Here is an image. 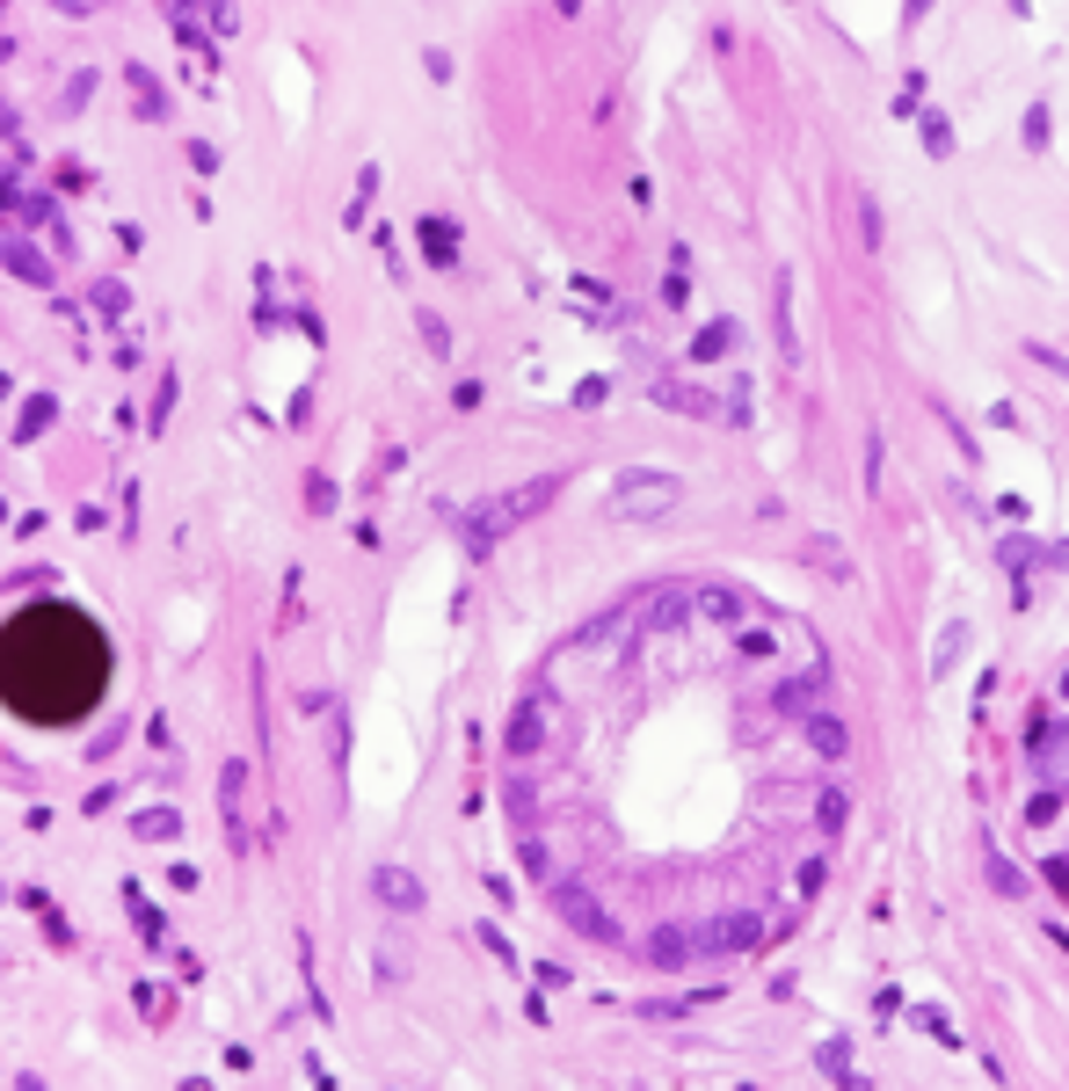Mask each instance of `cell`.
Here are the masks:
<instances>
[{
	"mask_svg": "<svg viewBox=\"0 0 1069 1091\" xmlns=\"http://www.w3.org/2000/svg\"><path fill=\"white\" fill-rule=\"evenodd\" d=\"M1033 772H1041L1047 794L1069 786V721H1041L1033 727Z\"/></svg>",
	"mask_w": 1069,
	"mask_h": 1091,
	"instance_id": "obj_2",
	"label": "cell"
},
{
	"mask_svg": "<svg viewBox=\"0 0 1069 1091\" xmlns=\"http://www.w3.org/2000/svg\"><path fill=\"white\" fill-rule=\"evenodd\" d=\"M670 503V481H640V487H626V509H662Z\"/></svg>",
	"mask_w": 1069,
	"mask_h": 1091,
	"instance_id": "obj_3",
	"label": "cell"
},
{
	"mask_svg": "<svg viewBox=\"0 0 1069 1091\" xmlns=\"http://www.w3.org/2000/svg\"><path fill=\"white\" fill-rule=\"evenodd\" d=\"M110 692V640L88 611L59 605H23L0 619V706L29 727H74L88 721Z\"/></svg>",
	"mask_w": 1069,
	"mask_h": 1091,
	"instance_id": "obj_1",
	"label": "cell"
}]
</instances>
